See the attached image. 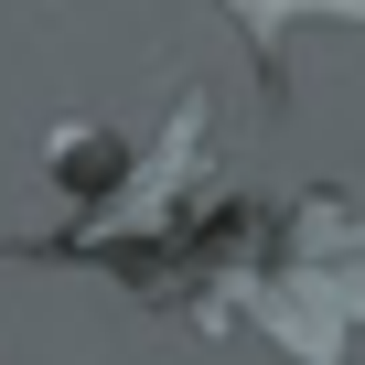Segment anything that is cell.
Here are the masks:
<instances>
[{"instance_id": "6da1fadb", "label": "cell", "mask_w": 365, "mask_h": 365, "mask_svg": "<svg viewBox=\"0 0 365 365\" xmlns=\"http://www.w3.org/2000/svg\"><path fill=\"white\" fill-rule=\"evenodd\" d=\"M226 11L247 22L258 76H279V33H290V22H365V0H226Z\"/></svg>"}]
</instances>
